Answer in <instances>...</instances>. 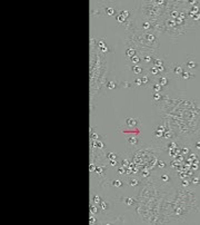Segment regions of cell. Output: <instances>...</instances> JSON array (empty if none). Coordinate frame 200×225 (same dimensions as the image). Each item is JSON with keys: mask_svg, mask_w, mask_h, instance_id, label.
<instances>
[{"mask_svg": "<svg viewBox=\"0 0 200 225\" xmlns=\"http://www.w3.org/2000/svg\"><path fill=\"white\" fill-rule=\"evenodd\" d=\"M181 153L185 154V155L190 154V145H189V144H184V145L181 146Z\"/></svg>", "mask_w": 200, "mask_h": 225, "instance_id": "cell-24", "label": "cell"}, {"mask_svg": "<svg viewBox=\"0 0 200 225\" xmlns=\"http://www.w3.org/2000/svg\"><path fill=\"white\" fill-rule=\"evenodd\" d=\"M101 201V197L99 196V195H94L92 196V202L94 203H97V204H99V202Z\"/></svg>", "mask_w": 200, "mask_h": 225, "instance_id": "cell-30", "label": "cell"}, {"mask_svg": "<svg viewBox=\"0 0 200 225\" xmlns=\"http://www.w3.org/2000/svg\"><path fill=\"white\" fill-rule=\"evenodd\" d=\"M119 201L122 203H125L127 206H132L136 204V199H131V197H128V196H121Z\"/></svg>", "mask_w": 200, "mask_h": 225, "instance_id": "cell-17", "label": "cell"}, {"mask_svg": "<svg viewBox=\"0 0 200 225\" xmlns=\"http://www.w3.org/2000/svg\"><path fill=\"white\" fill-rule=\"evenodd\" d=\"M119 86H120V85L118 84L115 79H109L106 83V85H105V87H106L107 89H109V90H115V89H118V87H119Z\"/></svg>", "mask_w": 200, "mask_h": 225, "instance_id": "cell-15", "label": "cell"}, {"mask_svg": "<svg viewBox=\"0 0 200 225\" xmlns=\"http://www.w3.org/2000/svg\"><path fill=\"white\" fill-rule=\"evenodd\" d=\"M198 138H199V139H200V132H199V133H198Z\"/></svg>", "mask_w": 200, "mask_h": 225, "instance_id": "cell-37", "label": "cell"}, {"mask_svg": "<svg viewBox=\"0 0 200 225\" xmlns=\"http://www.w3.org/2000/svg\"><path fill=\"white\" fill-rule=\"evenodd\" d=\"M109 164L111 165V166H116V165L118 164V162H117V160H109Z\"/></svg>", "mask_w": 200, "mask_h": 225, "instance_id": "cell-34", "label": "cell"}, {"mask_svg": "<svg viewBox=\"0 0 200 225\" xmlns=\"http://www.w3.org/2000/svg\"><path fill=\"white\" fill-rule=\"evenodd\" d=\"M126 124H127L129 127L137 128V127L139 126L140 122H139V118H135V117H127V118H126Z\"/></svg>", "mask_w": 200, "mask_h": 225, "instance_id": "cell-14", "label": "cell"}, {"mask_svg": "<svg viewBox=\"0 0 200 225\" xmlns=\"http://www.w3.org/2000/svg\"><path fill=\"white\" fill-rule=\"evenodd\" d=\"M120 85L122 86V87H125V88H128V87H131L132 85L131 83H129V81H121Z\"/></svg>", "mask_w": 200, "mask_h": 225, "instance_id": "cell-33", "label": "cell"}, {"mask_svg": "<svg viewBox=\"0 0 200 225\" xmlns=\"http://www.w3.org/2000/svg\"><path fill=\"white\" fill-rule=\"evenodd\" d=\"M138 53H138V50H137L136 47L125 44V58H126V60L128 61L129 59H131L133 56H136V55H138Z\"/></svg>", "mask_w": 200, "mask_h": 225, "instance_id": "cell-6", "label": "cell"}, {"mask_svg": "<svg viewBox=\"0 0 200 225\" xmlns=\"http://www.w3.org/2000/svg\"><path fill=\"white\" fill-rule=\"evenodd\" d=\"M96 49L98 50V51H100L101 53H107V51L109 50V48H108V46H107V44H106V40H105V38L98 39V41H97V47H96Z\"/></svg>", "mask_w": 200, "mask_h": 225, "instance_id": "cell-8", "label": "cell"}, {"mask_svg": "<svg viewBox=\"0 0 200 225\" xmlns=\"http://www.w3.org/2000/svg\"><path fill=\"white\" fill-rule=\"evenodd\" d=\"M132 17L131 15V11H129V10H121L119 14H117V16H116V20H117V23L120 25V26H125L126 23H127V21H128L130 18Z\"/></svg>", "mask_w": 200, "mask_h": 225, "instance_id": "cell-5", "label": "cell"}, {"mask_svg": "<svg viewBox=\"0 0 200 225\" xmlns=\"http://www.w3.org/2000/svg\"><path fill=\"white\" fill-rule=\"evenodd\" d=\"M185 68L188 70H197L200 68V62L195 56H188L185 61Z\"/></svg>", "mask_w": 200, "mask_h": 225, "instance_id": "cell-3", "label": "cell"}, {"mask_svg": "<svg viewBox=\"0 0 200 225\" xmlns=\"http://www.w3.org/2000/svg\"><path fill=\"white\" fill-rule=\"evenodd\" d=\"M155 80L157 81V83H159V84L161 85L165 89H167V88H168V86L170 85V83H171V79H170V77L168 76V75H163V76H159V77H157V78H155Z\"/></svg>", "mask_w": 200, "mask_h": 225, "instance_id": "cell-7", "label": "cell"}, {"mask_svg": "<svg viewBox=\"0 0 200 225\" xmlns=\"http://www.w3.org/2000/svg\"><path fill=\"white\" fill-rule=\"evenodd\" d=\"M90 213H91V214H98V213H99L98 208H97L96 206L92 205V204L90 205Z\"/></svg>", "mask_w": 200, "mask_h": 225, "instance_id": "cell-31", "label": "cell"}, {"mask_svg": "<svg viewBox=\"0 0 200 225\" xmlns=\"http://www.w3.org/2000/svg\"><path fill=\"white\" fill-rule=\"evenodd\" d=\"M155 78L151 77L149 74H145L141 76V81H142V87H150L152 83H154Z\"/></svg>", "mask_w": 200, "mask_h": 225, "instance_id": "cell-9", "label": "cell"}, {"mask_svg": "<svg viewBox=\"0 0 200 225\" xmlns=\"http://www.w3.org/2000/svg\"><path fill=\"white\" fill-rule=\"evenodd\" d=\"M163 98H165V94H163V93H152V95H151L152 103L156 106H158L159 104L163 100Z\"/></svg>", "mask_w": 200, "mask_h": 225, "instance_id": "cell-10", "label": "cell"}, {"mask_svg": "<svg viewBox=\"0 0 200 225\" xmlns=\"http://www.w3.org/2000/svg\"><path fill=\"white\" fill-rule=\"evenodd\" d=\"M190 181H191V184H193V185H200V177L199 176H193Z\"/></svg>", "mask_w": 200, "mask_h": 225, "instance_id": "cell-26", "label": "cell"}, {"mask_svg": "<svg viewBox=\"0 0 200 225\" xmlns=\"http://www.w3.org/2000/svg\"><path fill=\"white\" fill-rule=\"evenodd\" d=\"M130 71H131L133 75H145V68L142 65H133L129 67Z\"/></svg>", "mask_w": 200, "mask_h": 225, "instance_id": "cell-12", "label": "cell"}, {"mask_svg": "<svg viewBox=\"0 0 200 225\" xmlns=\"http://www.w3.org/2000/svg\"><path fill=\"white\" fill-rule=\"evenodd\" d=\"M191 184V181L190 179H181V187H188L189 185Z\"/></svg>", "mask_w": 200, "mask_h": 225, "instance_id": "cell-28", "label": "cell"}, {"mask_svg": "<svg viewBox=\"0 0 200 225\" xmlns=\"http://www.w3.org/2000/svg\"><path fill=\"white\" fill-rule=\"evenodd\" d=\"M127 143H128V144L131 146V147H133V148H137V147H138V146L141 144V139H140L139 137H133V136H129V137L127 138Z\"/></svg>", "mask_w": 200, "mask_h": 225, "instance_id": "cell-13", "label": "cell"}, {"mask_svg": "<svg viewBox=\"0 0 200 225\" xmlns=\"http://www.w3.org/2000/svg\"><path fill=\"white\" fill-rule=\"evenodd\" d=\"M128 62L131 66H133V65H141V64H142V59H141V56H140L139 53H138V55H136V56H133L131 59H129Z\"/></svg>", "mask_w": 200, "mask_h": 225, "instance_id": "cell-19", "label": "cell"}, {"mask_svg": "<svg viewBox=\"0 0 200 225\" xmlns=\"http://www.w3.org/2000/svg\"><path fill=\"white\" fill-rule=\"evenodd\" d=\"M106 157L108 160H117V155L115 153H107L106 154Z\"/></svg>", "mask_w": 200, "mask_h": 225, "instance_id": "cell-27", "label": "cell"}, {"mask_svg": "<svg viewBox=\"0 0 200 225\" xmlns=\"http://www.w3.org/2000/svg\"><path fill=\"white\" fill-rule=\"evenodd\" d=\"M99 207L101 208L102 211H105V212H107V211L109 210L110 207V204L107 201H105V199H101L100 202H99Z\"/></svg>", "mask_w": 200, "mask_h": 225, "instance_id": "cell-21", "label": "cell"}, {"mask_svg": "<svg viewBox=\"0 0 200 225\" xmlns=\"http://www.w3.org/2000/svg\"><path fill=\"white\" fill-rule=\"evenodd\" d=\"M196 78V74L193 73L191 70H188V69H185V71L182 73L180 79H184V80H188V79H193Z\"/></svg>", "mask_w": 200, "mask_h": 225, "instance_id": "cell-16", "label": "cell"}, {"mask_svg": "<svg viewBox=\"0 0 200 225\" xmlns=\"http://www.w3.org/2000/svg\"><path fill=\"white\" fill-rule=\"evenodd\" d=\"M103 9H105V14H106L107 16H112V17H116V16H117V11H116V9H115V8L105 7Z\"/></svg>", "mask_w": 200, "mask_h": 225, "instance_id": "cell-20", "label": "cell"}, {"mask_svg": "<svg viewBox=\"0 0 200 225\" xmlns=\"http://www.w3.org/2000/svg\"><path fill=\"white\" fill-rule=\"evenodd\" d=\"M150 88L152 89V92L154 93H163V90H166V89H165L161 85L159 84V83H157L156 80H154V83H152V85L150 86Z\"/></svg>", "mask_w": 200, "mask_h": 225, "instance_id": "cell-18", "label": "cell"}, {"mask_svg": "<svg viewBox=\"0 0 200 225\" xmlns=\"http://www.w3.org/2000/svg\"><path fill=\"white\" fill-rule=\"evenodd\" d=\"M117 173H118V175H125V174H126L125 166H120V168H118Z\"/></svg>", "mask_w": 200, "mask_h": 225, "instance_id": "cell-29", "label": "cell"}, {"mask_svg": "<svg viewBox=\"0 0 200 225\" xmlns=\"http://www.w3.org/2000/svg\"><path fill=\"white\" fill-rule=\"evenodd\" d=\"M141 56V59H142V64L144 65H147L148 67L150 65H152V61L157 57L158 55V51L156 50H151V51H144V53H139Z\"/></svg>", "mask_w": 200, "mask_h": 225, "instance_id": "cell-2", "label": "cell"}, {"mask_svg": "<svg viewBox=\"0 0 200 225\" xmlns=\"http://www.w3.org/2000/svg\"><path fill=\"white\" fill-rule=\"evenodd\" d=\"M94 168H96V165L94 164H90V172L92 173V169L94 171Z\"/></svg>", "mask_w": 200, "mask_h": 225, "instance_id": "cell-36", "label": "cell"}, {"mask_svg": "<svg viewBox=\"0 0 200 225\" xmlns=\"http://www.w3.org/2000/svg\"><path fill=\"white\" fill-rule=\"evenodd\" d=\"M160 181H161L163 183H165V184H168V183H170L171 178H170L169 174H168V173H166V174H163V175H160Z\"/></svg>", "mask_w": 200, "mask_h": 225, "instance_id": "cell-23", "label": "cell"}, {"mask_svg": "<svg viewBox=\"0 0 200 225\" xmlns=\"http://www.w3.org/2000/svg\"><path fill=\"white\" fill-rule=\"evenodd\" d=\"M193 146H195V148H196L198 152H200V139L199 138H197L196 141H195V145Z\"/></svg>", "mask_w": 200, "mask_h": 225, "instance_id": "cell-32", "label": "cell"}, {"mask_svg": "<svg viewBox=\"0 0 200 225\" xmlns=\"http://www.w3.org/2000/svg\"><path fill=\"white\" fill-rule=\"evenodd\" d=\"M174 139H178L177 135L174 129L170 127V125L166 120H161L158 124H156L152 128V141L156 144L160 145H167L168 143L172 141Z\"/></svg>", "mask_w": 200, "mask_h": 225, "instance_id": "cell-1", "label": "cell"}, {"mask_svg": "<svg viewBox=\"0 0 200 225\" xmlns=\"http://www.w3.org/2000/svg\"><path fill=\"white\" fill-rule=\"evenodd\" d=\"M170 71L175 76V78H180L182 73L185 71V65H182L180 62H174L172 65H170Z\"/></svg>", "mask_w": 200, "mask_h": 225, "instance_id": "cell-4", "label": "cell"}, {"mask_svg": "<svg viewBox=\"0 0 200 225\" xmlns=\"http://www.w3.org/2000/svg\"><path fill=\"white\" fill-rule=\"evenodd\" d=\"M92 223H96V217H94L92 215L90 216V224H92Z\"/></svg>", "mask_w": 200, "mask_h": 225, "instance_id": "cell-35", "label": "cell"}, {"mask_svg": "<svg viewBox=\"0 0 200 225\" xmlns=\"http://www.w3.org/2000/svg\"><path fill=\"white\" fill-rule=\"evenodd\" d=\"M126 184H127V186L136 188V187L140 186L141 181H140L138 177H128V178H127V181H126Z\"/></svg>", "mask_w": 200, "mask_h": 225, "instance_id": "cell-11", "label": "cell"}, {"mask_svg": "<svg viewBox=\"0 0 200 225\" xmlns=\"http://www.w3.org/2000/svg\"><path fill=\"white\" fill-rule=\"evenodd\" d=\"M133 84L136 85V87H142V81H141V77H136L133 80Z\"/></svg>", "mask_w": 200, "mask_h": 225, "instance_id": "cell-25", "label": "cell"}, {"mask_svg": "<svg viewBox=\"0 0 200 225\" xmlns=\"http://www.w3.org/2000/svg\"><path fill=\"white\" fill-rule=\"evenodd\" d=\"M124 182L122 181H120V179H112L111 182H110V186H113V187H117V188H119V187H122L124 186Z\"/></svg>", "mask_w": 200, "mask_h": 225, "instance_id": "cell-22", "label": "cell"}]
</instances>
